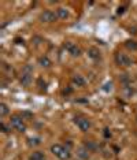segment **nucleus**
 Listing matches in <instances>:
<instances>
[{
	"instance_id": "6",
	"label": "nucleus",
	"mask_w": 137,
	"mask_h": 160,
	"mask_svg": "<svg viewBox=\"0 0 137 160\" xmlns=\"http://www.w3.org/2000/svg\"><path fill=\"white\" fill-rule=\"evenodd\" d=\"M63 48L66 49L71 56H80V55H81L80 47H77V44H74V42H71V41H67L66 44L63 45Z\"/></svg>"
},
{
	"instance_id": "9",
	"label": "nucleus",
	"mask_w": 137,
	"mask_h": 160,
	"mask_svg": "<svg viewBox=\"0 0 137 160\" xmlns=\"http://www.w3.org/2000/svg\"><path fill=\"white\" fill-rule=\"evenodd\" d=\"M29 160H45V155L41 151H34L33 153L29 156Z\"/></svg>"
},
{
	"instance_id": "2",
	"label": "nucleus",
	"mask_w": 137,
	"mask_h": 160,
	"mask_svg": "<svg viewBox=\"0 0 137 160\" xmlns=\"http://www.w3.org/2000/svg\"><path fill=\"white\" fill-rule=\"evenodd\" d=\"M74 125L81 130V132H88L91 129L92 123H91V119L88 116H84V115H77L74 118Z\"/></svg>"
},
{
	"instance_id": "10",
	"label": "nucleus",
	"mask_w": 137,
	"mask_h": 160,
	"mask_svg": "<svg viewBox=\"0 0 137 160\" xmlns=\"http://www.w3.org/2000/svg\"><path fill=\"white\" fill-rule=\"evenodd\" d=\"M56 15L59 19H66V18H68V11L63 7H60V8L56 10Z\"/></svg>"
},
{
	"instance_id": "16",
	"label": "nucleus",
	"mask_w": 137,
	"mask_h": 160,
	"mask_svg": "<svg viewBox=\"0 0 137 160\" xmlns=\"http://www.w3.org/2000/svg\"><path fill=\"white\" fill-rule=\"evenodd\" d=\"M126 48L128 49H132V51H137V42L133 41V40H128V41L125 42Z\"/></svg>"
},
{
	"instance_id": "13",
	"label": "nucleus",
	"mask_w": 137,
	"mask_h": 160,
	"mask_svg": "<svg viewBox=\"0 0 137 160\" xmlns=\"http://www.w3.org/2000/svg\"><path fill=\"white\" fill-rule=\"evenodd\" d=\"M8 112H10L8 105H7L6 103H0V116H2V118H4V116L8 115Z\"/></svg>"
},
{
	"instance_id": "8",
	"label": "nucleus",
	"mask_w": 137,
	"mask_h": 160,
	"mask_svg": "<svg viewBox=\"0 0 137 160\" xmlns=\"http://www.w3.org/2000/svg\"><path fill=\"white\" fill-rule=\"evenodd\" d=\"M71 82H73V85L75 86H80V88H82V86H85V83H86V79L82 77L81 74H75L73 79H71Z\"/></svg>"
},
{
	"instance_id": "15",
	"label": "nucleus",
	"mask_w": 137,
	"mask_h": 160,
	"mask_svg": "<svg viewBox=\"0 0 137 160\" xmlns=\"http://www.w3.org/2000/svg\"><path fill=\"white\" fill-rule=\"evenodd\" d=\"M38 63H40L41 67H49V64H51V62L47 56H41L40 59H38Z\"/></svg>"
},
{
	"instance_id": "12",
	"label": "nucleus",
	"mask_w": 137,
	"mask_h": 160,
	"mask_svg": "<svg viewBox=\"0 0 137 160\" xmlns=\"http://www.w3.org/2000/svg\"><path fill=\"white\" fill-rule=\"evenodd\" d=\"M88 149H86L85 147H81V148H78V156H80L81 159H84V160H88L89 159V153H88Z\"/></svg>"
},
{
	"instance_id": "4",
	"label": "nucleus",
	"mask_w": 137,
	"mask_h": 160,
	"mask_svg": "<svg viewBox=\"0 0 137 160\" xmlns=\"http://www.w3.org/2000/svg\"><path fill=\"white\" fill-rule=\"evenodd\" d=\"M10 126L13 127L14 130H17L18 133H23L26 130V125L23 122V118H19V116H11L10 119Z\"/></svg>"
},
{
	"instance_id": "14",
	"label": "nucleus",
	"mask_w": 137,
	"mask_h": 160,
	"mask_svg": "<svg viewBox=\"0 0 137 160\" xmlns=\"http://www.w3.org/2000/svg\"><path fill=\"white\" fill-rule=\"evenodd\" d=\"M84 147L88 149L89 152H95L97 149V145H96V142H93V141H88V142H85Z\"/></svg>"
},
{
	"instance_id": "5",
	"label": "nucleus",
	"mask_w": 137,
	"mask_h": 160,
	"mask_svg": "<svg viewBox=\"0 0 137 160\" xmlns=\"http://www.w3.org/2000/svg\"><path fill=\"white\" fill-rule=\"evenodd\" d=\"M56 19H59L56 15L55 11H51V10H45L40 14V21L41 22H47V23H51V22H55Z\"/></svg>"
},
{
	"instance_id": "11",
	"label": "nucleus",
	"mask_w": 137,
	"mask_h": 160,
	"mask_svg": "<svg viewBox=\"0 0 137 160\" xmlns=\"http://www.w3.org/2000/svg\"><path fill=\"white\" fill-rule=\"evenodd\" d=\"M88 56L91 58V59H93V60L100 59V52H99V49H96V48H91V49L88 51Z\"/></svg>"
},
{
	"instance_id": "1",
	"label": "nucleus",
	"mask_w": 137,
	"mask_h": 160,
	"mask_svg": "<svg viewBox=\"0 0 137 160\" xmlns=\"http://www.w3.org/2000/svg\"><path fill=\"white\" fill-rule=\"evenodd\" d=\"M51 152L56 156L59 160H70L71 159V152L67 147L62 144H53L51 145Z\"/></svg>"
},
{
	"instance_id": "7",
	"label": "nucleus",
	"mask_w": 137,
	"mask_h": 160,
	"mask_svg": "<svg viewBox=\"0 0 137 160\" xmlns=\"http://www.w3.org/2000/svg\"><path fill=\"white\" fill-rule=\"evenodd\" d=\"M115 60H117V63L119 64V66H132L133 64V60L129 58L126 53H117V56H115Z\"/></svg>"
},
{
	"instance_id": "3",
	"label": "nucleus",
	"mask_w": 137,
	"mask_h": 160,
	"mask_svg": "<svg viewBox=\"0 0 137 160\" xmlns=\"http://www.w3.org/2000/svg\"><path fill=\"white\" fill-rule=\"evenodd\" d=\"M32 74H33V68H32V66L26 64V66L23 67L22 74H21V77H19L21 85L25 86V88H28V86L32 83Z\"/></svg>"
}]
</instances>
